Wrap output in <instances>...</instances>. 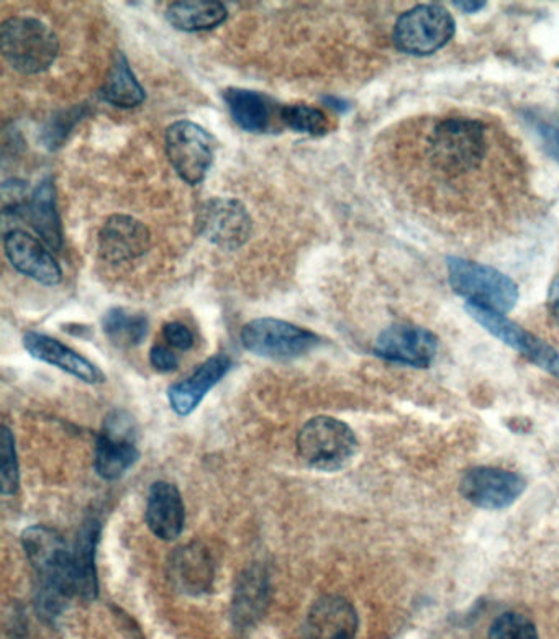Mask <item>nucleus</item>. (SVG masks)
I'll return each instance as SVG.
<instances>
[{"mask_svg":"<svg viewBox=\"0 0 559 639\" xmlns=\"http://www.w3.org/2000/svg\"><path fill=\"white\" fill-rule=\"evenodd\" d=\"M222 98L233 122L250 133H266L273 126L274 120L280 119L283 105H277L273 99L253 91V89L226 88Z\"/></svg>","mask_w":559,"mask_h":639,"instance_id":"nucleus-21","label":"nucleus"},{"mask_svg":"<svg viewBox=\"0 0 559 639\" xmlns=\"http://www.w3.org/2000/svg\"><path fill=\"white\" fill-rule=\"evenodd\" d=\"M489 639H538L531 620L520 613H504L490 627Z\"/></svg>","mask_w":559,"mask_h":639,"instance_id":"nucleus-31","label":"nucleus"},{"mask_svg":"<svg viewBox=\"0 0 559 639\" xmlns=\"http://www.w3.org/2000/svg\"><path fill=\"white\" fill-rule=\"evenodd\" d=\"M150 363L160 373H173L180 367V356L170 345H154L150 352Z\"/></svg>","mask_w":559,"mask_h":639,"instance_id":"nucleus-33","label":"nucleus"},{"mask_svg":"<svg viewBox=\"0 0 559 639\" xmlns=\"http://www.w3.org/2000/svg\"><path fill=\"white\" fill-rule=\"evenodd\" d=\"M358 452L355 432L334 417H315L297 435V453L314 469L335 473L348 466Z\"/></svg>","mask_w":559,"mask_h":639,"instance_id":"nucleus-5","label":"nucleus"},{"mask_svg":"<svg viewBox=\"0 0 559 639\" xmlns=\"http://www.w3.org/2000/svg\"><path fill=\"white\" fill-rule=\"evenodd\" d=\"M149 226L123 213L109 216L99 230V254L111 263H125L143 256L150 248Z\"/></svg>","mask_w":559,"mask_h":639,"instance_id":"nucleus-15","label":"nucleus"},{"mask_svg":"<svg viewBox=\"0 0 559 639\" xmlns=\"http://www.w3.org/2000/svg\"><path fill=\"white\" fill-rule=\"evenodd\" d=\"M358 611L342 596H324L312 605L302 627L304 639H355Z\"/></svg>","mask_w":559,"mask_h":639,"instance_id":"nucleus-16","label":"nucleus"},{"mask_svg":"<svg viewBox=\"0 0 559 639\" xmlns=\"http://www.w3.org/2000/svg\"><path fill=\"white\" fill-rule=\"evenodd\" d=\"M281 123L293 132L311 136H324L331 130V123L325 113L305 104L283 105Z\"/></svg>","mask_w":559,"mask_h":639,"instance_id":"nucleus-28","label":"nucleus"},{"mask_svg":"<svg viewBox=\"0 0 559 639\" xmlns=\"http://www.w3.org/2000/svg\"><path fill=\"white\" fill-rule=\"evenodd\" d=\"M105 336L119 348H133L145 339L149 333V318L126 308H111L102 318Z\"/></svg>","mask_w":559,"mask_h":639,"instance_id":"nucleus-27","label":"nucleus"},{"mask_svg":"<svg viewBox=\"0 0 559 639\" xmlns=\"http://www.w3.org/2000/svg\"><path fill=\"white\" fill-rule=\"evenodd\" d=\"M548 311H550L553 322L559 326V274L548 291Z\"/></svg>","mask_w":559,"mask_h":639,"instance_id":"nucleus-34","label":"nucleus"},{"mask_svg":"<svg viewBox=\"0 0 559 639\" xmlns=\"http://www.w3.org/2000/svg\"><path fill=\"white\" fill-rule=\"evenodd\" d=\"M102 98L109 104L120 106V109H133V106L142 105L145 102V89L133 74L129 61L122 53L116 54L111 71L105 75Z\"/></svg>","mask_w":559,"mask_h":639,"instance_id":"nucleus-26","label":"nucleus"},{"mask_svg":"<svg viewBox=\"0 0 559 639\" xmlns=\"http://www.w3.org/2000/svg\"><path fill=\"white\" fill-rule=\"evenodd\" d=\"M139 459L132 422L126 415H112L95 442V473L102 479L116 480L125 476Z\"/></svg>","mask_w":559,"mask_h":639,"instance_id":"nucleus-13","label":"nucleus"},{"mask_svg":"<svg viewBox=\"0 0 559 639\" xmlns=\"http://www.w3.org/2000/svg\"><path fill=\"white\" fill-rule=\"evenodd\" d=\"M522 119L537 136L545 153L559 163V119L535 112V110L524 112Z\"/></svg>","mask_w":559,"mask_h":639,"instance_id":"nucleus-30","label":"nucleus"},{"mask_svg":"<svg viewBox=\"0 0 559 639\" xmlns=\"http://www.w3.org/2000/svg\"><path fill=\"white\" fill-rule=\"evenodd\" d=\"M325 104L332 106V109L339 113L348 112V110L352 109L349 102L343 101V99L338 98H325Z\"/></svg>","mask_w":559,"mask_h":639,"instance_id":"nucleus-36","label":"nucleus"},{"mask_svg":"<svg viewBox=\"0 0 559 639\" xmlns=\"http://www.w3.org/2000/svg\"><path fill=\"white\" fill-rule=\"evenodd\" d=\"M487 150L485 123L463 116L438 123L428 143L431 166L449 178L465 176L478 170Z\"/></svg>","mask_w":559,"mask_h":639,"instance_id":"nucleus-2","label":"nucleus"},{"mask_svg":"<svg viewBox=\"0 0 559 639\" xmlns=\"http://www.w3.org/2000/svg\"><path fill=\"white\" fill-rule=\"evenodd\" d=\"M199 235L224 251L242 248L252 236L253 223L245 205L236 199L212 197L195 216Z\"/></svg>","mask_w":559,"mask_h":639,"instance_id":"nucleus-9","label":"nucleus"},{"mask_svg":"<svg viewBox=\"0 0 559 639\" xmlns=\"http://www.w3.org/2000/svg\"><path fill=\"white\" fill-rule=\"evenodd\" d=\"M22 546L30 566L35 570V607L43 620L60 617L68 602L78 597L73 549L68 548L60 532L33 525L22 532Z\"/></svg>","mask_w":559,"mask_h":639,"instance_id":"nucleus-1","label":"nucleus"},{"mask_svg":"<svg viewBox=\"0 0 559 639\" xmlns=\"http://www.w3.org/2000/svg\"><path fill=\"white\" fill-rule=\"evenodd\" d=\"M447 266L453 292L466 298V304L506 315L519 302V285L496 267L463 257H448Z\"/></svg>","mask_w":559,"mask_h":639,"instance_id":"nucleus-4","label":"nucleus"},{"mask_svg":"<svg viewBox=\"0 0 559 639\" xmlns=\"http://www.w3.org/2000/svg\"><path fill=\"white\" fill-rule=\"evenodd\" d=\"M465 308L469 317L475 318L490 335L496 336L499 342L519 352L535 366L541 367L559 379V352L553 346L548 345L533 333L527 332L499 312L472 304H466Z\"/></svg>","mask_w":559,"mask_h":639,"instance_id":"nucleus-10","label":"nucleus"},{"mask_svg":"<svg viewBox=\"0 0 559 639\" xmlns=\"http://www.w3.org/2000/svg\"><path fill=\"white\" fill-rule=\"evenodd\" d=\"M214 559L201 542L181 546L171 556V580L177 589L189 596L207 594L214 584Z\"/></svg>","mask_w":559,"mask_h":639,"instance_id":"nucleus-20","label":"nucleus"},{"mask_svg":"<svg viewBox=\"0 0 559 639\" xmlns=\"http://www.w3.org/2000/svg\"><path fill=\"white\" fill-rule=\"evenodd\" d=\"M240 338L246 352L267 359H294L321 343L311 329L280 318L253 320L243 326Z\"/></svg>","mask_w":559,"mask_h":639,"instance_id":"nucleus-7","label":"nucleus"},{"mask_svg":"<svg viewBox=\"0 0 559 639\" xmlns=\"http://www.w3.org/2000/svg\"><path fill=\"white\" fill-rule=\"evenodd\" d=\"M455 33L456 23L449 10L438 3H424L397 19L393 40L403 53L430 57L447 47Z\"/></svg>","mask_w":559,"mask_h":639,"instance_id":"nucleus-6","label":"nucleus"},{"mask_svg":"<svg viewBox=\"0 0 559 639\" xmlns=\"http://www.w3.org/2000/svg\"><path fill=\"white\" fill-rule=\"evenodd\" d=\"M215 140L204 126L177 120L166 130V154L177 176L189 185L204 181L214 163Z\"/></svg>","mask_w":559,"mask_h":639,"instance_id":"nucleus-8","label":"nucleus"},{"mask_svg":"<svg viewBox=\"0 0 559 639\" xmlns=\"http://www.w3.org/2000/svg\"><path fill=\"white\" fill-rule=\"evenodd\" d=\"M0 48L12 70L32 75L53 67L60 41L57 33L35 17H10L0 27Z\"/></svg>","mask_w":559,"mask_h":639,"instance_id":"nucleus-3","label":"nucleus"},{"mask_svg":"<svg viewBox=\"0 0 559 639\" xmlns=\"http://www.w3.org/2000/svg\"><path fill=\"white\" fill-rule=\"evenodd\" d=\"M228 17L225 3L218 0H186L173 2L166 10V19L181 32H207L222 26Z\"/></svg>","mask_w":559,"mask_h":639,"instance_id":"nucleus-24","label":"nucleus"},{"mask_svg":"<svg viewBox=\"0 0 559 639\" xmlns=\"http://www.w3.org/2000/svg\"><path fill=\"white\" fill-rule=\"evenodd\" d=\"M0 480H2L3 496H13L19 490L20 473L16 439L7 425L0 429Z\"/></svg>","mask_w":559,"mask_h":639,"instance_id":"nucleus-29","label":"nucleus"},{"mask_svg":"<svg viewBox=\"0 0 559 639\" xmlns=\"http://www.w3.org/2000/svg\"><path fill=\"white\" fill-rule=\"evenodd\" d=\"M145 520L156 538L163 541L180 538L186 524V508L180 489L174 484L157 480L150 487Z\"/></svg>","mask_w":559,"mask_h":639,"instance_id":"nucleus-18","label":"nucleus"},{"mask_svg":"<svg viewBox=\"0 0 559 639\" xmlns=\"http://www.w3.org/2000/svg\"><path fill=\"white\" fill-rule=\"evenodd\" d=\"M270 599V579L266 569L253 565L240 576L233 596V620L238 627H250L262 617Z\"/></svg>","mask_w":559,"mask_h":639,"instance_id":"nucleus-23","label":"nucleus"},{"mask_svg":"<svg viewBox=\"0 0 559 639\" xmlns=\"http://www.w3.org/2000/svg\"><path fill=\"white\" fill-rule=\"evenodd\" d=\"M7 260L23 276L38 284L53 287L63 281V271L43 242L23 232L12 230L3 236Z\"/></svg>","mask_w":559,"mask_h":639,"instance_id":"nucleus-14","label":"nucleus"},{"mask_svg":"<svg viewBox=\"0 0 559 639\" xmlns=\"http://www.w3.org/2000/svg\"><path fill=\"white\" fill-rule=\"evenodd\" d=\"M23 346L30 356L41 361V363L51 364L60 367L64 373L78 377L82 383L102 384L105 381L104 374L91 361L75 353L74 349L68 348L57 338L43 335V333L29 332L23 336Z\"/></svg>","mask_w":559,"mask_h":639,"instance_id":"nucleus-19","label":"nucleus"},{"mask_svg":"<svg viewBox=\"0 0 559 639\" xmlns=\"http://www.w3.org/2000/svg\"><path fill=\"white\" fill-rule=\"evenodd\" d=\"M527 489V483L519 474L499 467H472L463 476L459 484L461 496L486 510H502L516 504Z\"/></svg>","mask_w":559,"mask_h":639,"instance_id":"nucleus-11","label":"nucleus"},{"mask_svg":"<svg viewBox=\"0 0 559 639\" xmlns=\"http://www.w3.org/2000/svg\"><path fill=\"white\" fill-rule=\"evenodd\" d=\"M230 369H232V359L228 356L209 357L191 376L170 387L167 400H170L171 408L181 417L191 415L204 400L209 390L214 389Z\"/></svg>","mask_w":559,"mask_h":639,"instance_id":"nucleus-17","label":"nucleus"},{"mask_svg":"<svg viewBox=\"0 0 559 639\" xmlns=\"http://www.w3.org/2000/svg\"><path fill=\"white\" fill-rule=\"evenodd\" d=\"M438 338L424 326L396 323L384 329L374 343V355L389 363L425 369L434 363Z\"/></svg>","mask_w":559,"mask_h":639,"instance_id":"nucleus-12","label":"nucleus"},{"mask_svg":"<svg viewBox=\"0 0 559 639\" xmlns=\"http://www.w3.org/2000/svg\"><path fill=\"white\" fill-rule=\"evenodd\" d=\"M101 524L88 520L82 525L73 548L75 590L79 599L91 602L99 596L98 570H95V551L101 538Z\"/></svg>","mask_w":559,"mask_h":639,"instance_id":"nucleus-22","label":"nucleus"},{"mask_svg":"<svg viewBox=\"0 0 559 639\" xmlns=\"http://www.w3.org/2000/svg\"><path fill=\"white\" fill-rule=\"evenodd\" d=\"M453 6L458 7V9L465 13H478L481 12L482 9H486L487 2H478V0H475V2H471V0L459 2V0H456V2H453Z\"/></svg>","mask_w":559,"mask_h":639,"instance_id":"nucleus-35","label":"nucleus"},{"mask_svg":"<svg viewBox=\"0 0 559 639\" xmlns=\"http://www.w3.org/2000/svg\"><path fill=\"white\" fill-rule=\"evenodd\" d=\"M163 336L167 345L180 352H189L194 346V335L184 323L170 322L163 326Z\"/></svg>","mask_w":559,"mask_h":639,"instance_id":"nucleus-32","label":"nucleus"},{"mask_svg":"<svg viewBox=\"0 0 559 639\" xmlns=\"http://www.w3.org/2000/svg\"><path fill=\"white\" fill-rule=\"evenodd\" d=\"M30 225L50 248L60 250L63 245V230L57 211V195L51 179H43L33 191L29 207Z\"/></svg>","mask_w":559,"mask_h":639,"instance_id":"nucleus-25","label":"nucleus"}]
</instances>
